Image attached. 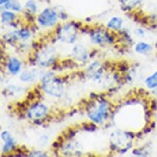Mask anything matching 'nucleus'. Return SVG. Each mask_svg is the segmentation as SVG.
Returning <instances> with one entry per match:
<instances>
[{
	"instance_id": "obj_1",
	"label": "nucleus",
	"mask_w": 157,
	"mask_h": 157,
	"mask_svg": "<svg viewBox=\"0 0 157 157\" xmlns=\"http://www.w3.org/2000/svg\"><path fill=\"white\" fill-rule=\"evenodd\" d=\"M40 87L42 91L53 98H61L64 94V82L52 72H47L41 77Z\"/></svg>"
},
{
	"instance_id": "obj_2",
	"label": "nucleus",
	"mask_w": 157,
	"mask_h": 157,
	"mask_svg": "<svg viewBox=\"0 0 157 157\" xmlns=\"http://www.w3.org/2000/svg\"><path fill=\"white\" fill-rule=\"evenodd\" d=\"M78 27L74 21H67L60 25H57L56 30L57 40L64 44L69 45H73L76 43L78 39Z\"/></svg>"
},
{
	"instance_id": "obj_3",
	"label": "nucleus",
	"mask_w": 157,
	"mask_h": 157,
	"mask_svg": "<svg viewBox=\"0 0 157 157\" xmlns=\"http://www.w3.org/2000/svg\"><path fill=\"white\" fill-rule=\"evenodd\" d=\"M89 39L94 45L100 47L110 46L114 43V36L113 31L109 30L107 27H96L89 30Z\"/></svg>"
},
{
	"instance_id": "obj_4",
	"label": "nucleus",
	"mask_w": 157,
	"mask_h": 157,
	"mask_svg": "<svg viewBox=\"0 0 157 157\" xmlns=\"http://www.w3.org/2000/svg\"><path fill=\"white\" fill-rule=\"evenodd\" d=\"M35 64L41 68H50L56 62V51L52 46H46L35 54Z\"/></svg>"
},
{
	"instance_id": "obj_5",
	"label": "nucleus",
	"mask_w": 157,
	"mask_h": 157,
	"mask_svg": "<svg viewBox=\"0 0 157 157\" xmlns=\"http://www.w3.org/2000/svg\"><path fill=\"white\" fill-rule=\"evenodd\" d=\"M59 20L58 12L56 8L46 7L42 11H40L37 17L36 21L38 25L42 28H52L57 25Z\"/></svg>"
},
{
	"instance_id": "obj_6",
	"label": "nucleus",
	"mask_w": 157,
	"mask_h": 157,
	"mask_svg": "<svg viewBox=\"0 0 157 157\" xmlns=\"http://www.w3.org/2000/svg\"><path fill=\"white\" fill-rule=\"evenodd\" d=\"M129 133L122 131L113 132L111 134V146L113 147V149L120 154H123L129 148H131L132 143L126 142L129 141V139H132V137H129Z\"/></svg>"
},
{
	"instance_id": "obj_7",
	"label": "nucleus",
	"mask_w": 157,
	"mask_h": 157,
	"mask_svg": "<svg viewBox=\"0 0 157 157\" xmlns=\"http://www.w3.org/2000/svg\"><path fill=\"white\" fill-rule=\"evenodd\" d=\"M49 107H48L45 103L42 102H35V103L31 104L26 110L25 116L26 117L34 122H38L41 120H44L48 114H49Z\"/></svg>"
},
{
	"instance_id": "obj_8",
	"label": "nucleus",
	"mask_w": 157,
	"mask_h": 157,
	"mask_svg": "<svg viewBox=\"0 0 157 157\" xmlns=\"http://www.w3.org/2000/svg\"><path fill=\"white\" fill-rule=\"evenodd\" d=\"M105 68L99 61H93L86 68V76L94 82H100L104 77Z\"/></svg>"
},
{
	"instance_id": "obj_9",
	"label": "nucleus",
	"mask_w": 157,
	"mask_h": 157,
	"mask_svg": "<svg viewBox=\"0 0 157 157\" xmlns=\"http://www.w3.org/2000/svg\"><path fill=\"white\" fill-rule=\"evenodd\" d=\"M1 140H2V153L8 154L16 149V141L14 136L7 130L1 132Z\"/></svg>"
},
{
	"instance_id": "obj_10",
	"label": "nucleus",
	"mask_w": 157,
	"mask_h": 157,
	"mask_svg": "<svg viewBox=\"0 0 157 157\" xmlns=\"http://www.w3.org/2000/svg\"><path fill=\"white\" fill-rule=\"evenodd\" d=\"M71 56L76 61L80 63H86L89 59V52L84 46L81 44H76L72 48Z\"/></svg>"
},
{
	"instance_id": "obj_11",
	"label": "nucleus",
	"mask_w": 157,
	"mask_h": 157,
	"mask_svg": "<svg viewBox=\"0 0 157 157\" xmlns=\"http://www.w3.org/2000/svg\"><path fill=\"white\" fill-rule=\"evenodd\" d=\"M6 69H7L8 73L12 76L20 75L22 70V62L20 58L16 56H9L6 59Z\"/></svg>"
},
{
	"instance_id": "obj_12",
	"label": "nucleus",
	"mask_w": 157,
	"mask_h": 157,
	"mask_svg": "<svg viewBox=\"0 0 157 157\" xmlns=\"http://www.w3.org/2000/svg\"><path fill=\"white\" fill-rule=\"evenodd\" d=\"M17 13L8 10V9H1V15H0V19H1V22L3 25H13L15 21L17 19Z\"/></svg>"
},
{
	"instance_id": "obj_13",
	"label": "nucleus",
	"mask_w": 157,
	"mask_h": 157,
	"mask_svg": "<svg viewBox=\"0 0 157 157\" xmlns=\"http://www.w3.org/2000/svg\"><path fill=\"white\" fill-rule=\"evenodd\" d=\"M87 117H88L90 121L95 123V124H98V125L103 124L105 122V120H106L104 118V117H103V114L99 112V110L97 109V107H96V105L92 106L87 111Z\"/></svg>"
},
{
	"instance_id": "obj_14",
	"label": "nucleus",
	"mask_w": 157,
	"mask_h": 157,
	"mask_svg": "<svg viewBox=\"0 0 157 157\" xmlns=\"http://www.w3.org/2000/svg\"><path fill=\"white\" fill-rule=\"evenodd\" d=\"M106 27L113 32L120 31L123 28V19L120 17L114 16L112 17L106 23Z\"/></svg>"
},
{
	"instance_id": "obj_15",
	"label": "nucleus",
	"mask_w": 157,
	"mask_h": 157,
	"mask_svg": "<svg viewBox=\"0 0 157 157\" xmlns=\"http://www.w3.org/2000/svg\"><path fill=\"white\" fill-rule=\"evenodd\" d=\"M134 50L139 54H142V56H148V54L152 53L154 48L151 44L147 43V42L140 41L135 45Z\"/></svg>"
},
{
	"instance_id": "obj_16",
	"label": "nucleus",
	"mask_w": 157,
	"mask_h": 157,
	"mask_svg": "<svg viewBox=\"0 0 157 157\" xmlns=\"http://www.w3.org/2000/svg\"><path fill=\"white\" fill-rule=\"evenodd\" d=\"M38 78V71L35 68L27 69L21 72L20 75V80L22 82H34Z\"/></svg>"
},
{
	"instance_id": "obj_17",
	"label": "nucleus",
	"mask_w": 157,
	"mask_h": 157,
	"mask_svg": "<svg viewBox=\"0 0 157 157\" xmlns=\"http://www.w3.org/2000/svg\"><path fill=\"white\" fill-rule=\"evenodd\" d=\"M120 7L125 12H131L138 9L143 3V0H119Z\"/></svg>"
},
{
	"instance_id": "obj_18",
	"label": "nucleus",
	"mask_w": 157,
	"mask_h": 157,
	"mask_svg": "<svg viewBox=\"0 0 157 157\" xmlns=\"http://www.w3.org/2000/svg\"><path fill=\"white\" fill-rule=\"evenodd\" d=\"M23 13L27 14L28 16H36L39 13V5L36 0H26Z\"/></svg>"
},
{
	"instance_id": "obj_19",
	"label": "nucleus",
	"mask_w": 157,
	"mask_h": 157,
	"mask_svg": "<svg viewBox=\"0 0 157 157\" xmlns=\"http://www.w3.org/2000/svg\"><path fill=\"white\" fill-rule=\"evenodd\" d=\"M1 9H8L16 12V13H23L25 11V6H23L19 0H11V1Z\"/></svg>"
},
{
	"instance_id": "obj_20",
	"label": "nucleus",
	"mask_w": 157,
	"mask_h": 157,
	"mask_svg": "<svg viewBox=\"0 0 157 157\" xmlns=\"http://www.w3.org/2000/svg\"><path fill=\"white\" fill-rule=\"evenodd\" d=\"M144 84L150 90L157 88V70L144 78Z\"/></svg>"
},
{
	"instance_id": "obj_21",
	"label": "nucleus",
	"mask_w": 157,
	"mask_h": 157,
	"mask_svg": "<svg viewBox=\"0 0 157 157\" xmlns=\"http://www.w3.org/2000/svg\"><path fill=\"white\" fill-rule=\"evenodd\" d=\"M19 41H26L31 37V31L28 27H21L15 30Z\"/></svg>"
},
{
	"instance_id": "obj_22",
	"label": "nucleus",
	"mask_w": 157,
	"mask_h": 157,
	"mask_svg": "<svg viewBox=\"0 0 157 157\" xmlns=\"http://www.w3.org/2000/svg\"><path fill=\"white\" fill-rule=\"evenodd\" d=\"M29 156H48L47 153H45L44 151H40V150H34V151H31L29 154Z\"/></svg>"
},
{
	"instance_id": "obj_23",
	"label": "nucleus",
	"mask_w": 157,
	"mask_h": 157,
	"mask_svg": "<svg viewBox=\"0 0 157 157\" xmlns=\"http://www.w3.org/2000/svg\"><path fill=\"white\" fill-rule=\"evenodd\" d=\"M135 33L137 34V36H139V37H144V35H146V32H144V30L143 28H137Z\"/></svg>"
},
{
	"instance_id": "obj_24",
	"label": "nucleus",
	"mask_w": 157,
	"mask_h": 157,
	"mask_svg": "<svg viewBox=\"0 0 157 157\" xmlns=\"http://www.w3.org/2000/svg\"><path fill=\"white\" fill-rule=\"evenodd\" d=\"M11 0H0V6H1V8L5 7L6 5H7Z\"/></svg>"
},
{
	"instance_id": "obj_25",
	"label": "nucleus",
	"mask_w": 157,
	"mask_h": 157,
	"mask_svg": "<svg viewBox=\"0 0 157 157\" xmlns=\"http://www.w3.org/2000/svg\"><path fill=\"white\" fill-rule=\"evenodd\" d=\"M156 60H157V53H156Z\"/></svg>"
}]
</instances>
